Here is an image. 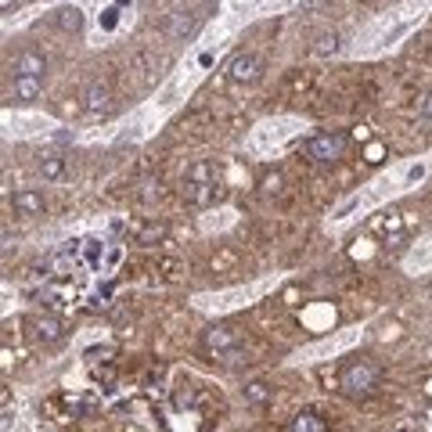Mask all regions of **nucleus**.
<instances>
[{
    "label": "nucleus",
    "mask_w": 432,
    "mask_h": 432,
    "mask_svg": "<svg viewBox=\"0 0 432 432\" xmlns=\"http://www.w3.org/2000/svg\"><path fill=\"white\" fill-rule=\"evenodd\" d=\"M382 382V367L371 364V360H357L350 367H343V375H338V389H343L346 396L353 400H364V396H371Z\"/></svg>",
    "instance_id": "1"
},
{
    "label": "nucleus",
    "mask_w": 432,
    "mask_h": 432,
    "mask_svg": "<svg viewBox=\"0 0 432 432\" xmlns=\"http://www.w3.org/2000/svg\"><path fill=\"white\" fill-rule=\"evenodd\" d=\"M343 151H346V134H338V130L317 134V137H310V141L303 144V155L310 159V163H321V166L338 163V159H343Z\"/></svg>",
    "instance_id": "2"
},
{
    "label": "nucleus",
    "mask_w": 432,
    "mask_h": 432,
    "mask_svg": "<svg viewBox=\"0 0 432 432\" xmlns=\"http://www.w3.org/2000/svg\"><path fill=\"white\" fill-rule=\"evenodd\" d=\"M260 72H263V65H260L256 54H238L231 61V69H227V76L234 83H253V80H260Z\"/></svg>",
    "instance_id": "3"
},
{
    "label": "nucleus",
    "mask_w": 432,
    "mask_h": 432,
    "mask_svg": "<svg viewBox=\"0 0 432 432\" xmlns=\"http://www.w3.org/2000/svg\"><path fill=\"white\" fill-rule=\"evenodd\" d=\"M108 105H112V90H108V83H101V80H94L87 90H83V108L87 112H108Z\"/></svg>",
    "instance_id": "4"
},
{
    "label": "nucleus",
    "mask_w": 432,
    "mask_h": 432,
    "mask_svg": "<svg viewBox=\"0 0 432 432\" xmlns=\"http://www.w3.org/2000/svg\"><path fill=\"white\" fill-rule=\"evenodd\" d=\"M234 346H241V335L234 328H212V331H205V350L212 357L224 353V350H234Z\"/></svg>",
    "instance_id": "5"
},
{
    "label": "nucleus",
    "mask_w": 432,
    "mask_h": 432,
    "mask_svg": "<svg viewBox=\"0 0 432 432\" xmlns=\"http://www.w3.org/2000/svg\"><path fill=\"white\" fill-rule=\"evenodd\" d=\"M15 76H44L47 72V58L40 54V51H22L18 58H15Z\"/></svg>",
    "instance_id": "6"
},
{
    "label": "nucleus",
    "mask_w": 432,
    "mask_h": 432,
    "mask_svg": "<svg viewBox=\"0 0 432 432\" xmlns=\"http://www.w3.org/2000/svg\"><path fill=\"white\" fill-rule=\"evenodd\" d=\"M11 205H15V212H22V216H37V212H44V195H40V191H15Z\"/></svg>",
    "instance_id": "7"
},
{
    "label": "nucleus",
    "mask_w": 432,
    "mask_h": 432,
    "mask_svg": "<svg viewBox=\"0 0 432 432\" xmlns=\"http://www.w3.org/2000/svg\"><path fill=\"white\" fill-rule=\"evenodd\" d=\"M288 432H328V425H324V418H321L317 411H299V414L292 418Z\"/></svg>",
    "instance_id": "8"
},
{
    "label": "nucleus",
    "mask_w": 432,
    "mask_h": 432,
    "mask_svg": "<svg viewBox=\"0 0 432 432\" xmlns=\"http://www.w3.org/2000/svg\"><path fill=\"white\" fill-rule=\"evenodd\" d=\"M11 98H18V101H33V98H40V76H15Z\"/></svg>",
    "instance_id": "9"
},
{
    "label": "nucleus",
    "mask_w": 432,
    "mask_h": 432,
    "mask_svg": "<svg viewBox=\"0 0 432 432\" xmlns=\"http://www.w3.org/2000/svg\"><path fill=\"white\" fill-rule=\"evenodd\" d=\"M195 29H198V22H195L188 11H177L173 22H170V37H173V40H188Z\"/></svg>",
    "instance_id": "10"
},
{
    "label": "nucleus",
    "mask_w": 432,
    "mask_h": 432,
    "mask_svg": "<svg viewBox=\"0 0 432 432\" xmlns=\"http://www.w3.org/2000/svg\"><path fill=\"white\" fill-rule=\"evenodd\" d=\"M338 47H343V37L335 33H317V40H314V54L317 58H328V54H338Z\"/></svg>",
    "instance_id": "11"
},
{
    "label": "nucleus",
    "mask_w": 432,
    "mask_h": 432,
    "mask_svg": "<svg viewBox=\"0 0 432 432\" xmlns=\"http://www.w3.org/2000/svg\"><path fill=\"white\" fill-rule=\"evenodd\" d=\"M58 25L65 29V33H80V29H83V11H80L76 4L61 8V11H58Z\"/></svg>",
    "instance_id": "12"
},
{
    "label": "nucleus",
    "mask_w": 432,
    "mask_h": 432,
    "mask_svg": "<svg viewBox=\"0 0 432 432\" xmlns=\"http://www.w3.org/2000/svg\"><path fill=\"white\" fill-rule=\"evenodd\" d=\"M40 173H44V180H61L65 177V159L61 155H44L40 159Z\"/></svg>",
    "instance_id": "13"
},
{
    "label": "nucleus",
    "mask_w": 432,
    "mask_h": 432,
    "mask_svg": "<svg viewBox=\"0 0 432 432\" xmlns=\"http://www.w3.org/2000/svg\"><path fill=\"white\" fill-rule=\"evenodd\" d=\"M166 238V224H144L137 231V245H159Z\"/></svg>",
    "instance_id": "14"
},
{
    "label": "nucleus",
    "mask_w": 432,
    "mask_h": 432,
    "mask_svg": "<svg viewBox=\"0 0 432 432\" xmlns=\"http://www.w3.org/2000/svg\"><path fill=\"white\" fill-rule=\"evenodd\" d=\"M245 400L260 407V404H267V400H270V389L263 382H249V386H245Z\"/></svg>",
    "instance_id": "15"
},
{
    "label": "nucleus",
    "mask_w": 432,
    "mask_h": 432,
    "mask_svg": "<svg viewBox=\"0 0 432 432\" xmlns=\"http://www.w3.org/2000/svg\"><path fill=\"white\" fill-rule=\"evenodd\" d=\"M37 328H40V338H44V343H58V338H61V324H58L54 317H44Z\"/></svg>",
    "instance_id": "16"
},
{
    "label": "nucleus",
    "mask_w": 432,
    "mask_h": 432,
    "mask_svg": "<svg viewBox=\"0 0 432 432\" xmlns=\"http://www.w3.org/2000/svg\"><path fill=\"white\" fill-rule=\"evenodd\" d=\"M184 195H188L191 205H205V202H209V184H188V188H184Z\"/></svg>",
    "instance_id": "17"
},
{
    "label": "nucleus",
    "mask_w": 432,
    "mask_h": 432,
    "mask_svg": "<svg viewBox=\"0 0 432 432\" xmlns=\"http://www.w3.org/2000/svg\"><path fill=\"white\" fill-rule=\"evenodd\" d=\"M209 180H212V166L209 163H195L188 170V184H209Z\"/></svg>",
    "instance_id": "18"
},
{
    "label": "nucleus",
    "mask_w": 432,
    "mask_h": 432,
    "mask_svg": "<svg viewBox=\"0 0 432 432\" xmlns=\"http://www.w3.org/2000/svg\"><path fill=\"white\" fill-rule=\"evenodd\" d=\"M245 357V350L241 346H234V350H224V353H216V360H220V364H238Z\"/></svg>",
    "instance_id": "19"
},
{
    "label": "nucleus",
    "mask_w": 432,
    "mask_h": 432,
    "mask_svg": "<svg viewBox=\"0 0 432 432\" xmlns=\"http://www.w3.org/2000/svg\"><path fill=\"white\" fill-rule=\"evenodd\" d=\"M83 245H87V249H83V253H87V260H90V263H98V253H101V241H94V238H90V241H83Z\"/></svg>",
    "instance_id": "20"
},
{
    "label": "nucleus",
    "mask_w": 432,
    "mask_h": 432,
    "mask_svg": "<svg viewBox=\"0 0 432 432\" xmlns=\"http://www.w3.org/2000/svg\"><path fill=\"white\" fill-rule=\"evenodd\" d=\"M321 4H328V0H303V8H299V11H303V15H314Z\"/></svg>",
    "instance_id": "21"
},
{
    "label": "nucleus",
    "mask_w": 432,
    "mask_h": 432,
    "mask_svg": "<svg viewBox=\"0 0 432 432\" xmlns=\"http://www.w3.org/2000/svg\"><path fill=\"white\" fill-rule=\"evenodd\" d=\"M421 115H425V119H432V90L421 98Z\"/></svg>",
    "instance_id": "22"
},
{
    "label": "nucleus",
    "mask_w": 432,
    "mask_h": 432,
    "mask_svg": "<svg viewBox=\"0 0 432 432\" xmlns=\"http://www.w3.org/2000/svg\"><path fill=\"white\" fill-rule=\"evenodd\" d=\"M163 270H166V277H177V263H173V260H166Z\"/></svg>",
    "instance_id": "23"
},
{
    "label": "nucleus",
    "mask_w": 432,
    "mask_h": 432,
    "mask_svg": "<svg viewBox=\"0 0 432 432\" xmlns=\"http://www.w3.org/2000/svg\"><path fill=\"white\" fill-rule=\"evenodd\" d=\"M11 4H15V0H0V8H4V11H8V8H11Z\"/></svg>",
    "instance_id": "24"
}]
</instances>
